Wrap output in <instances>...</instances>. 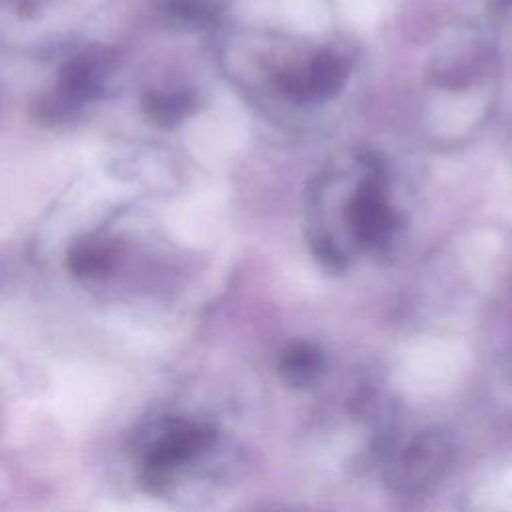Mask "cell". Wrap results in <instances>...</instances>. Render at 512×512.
Here are the masks:
<instances>
[{
  "label": "cell",
  "instance_id": "1",
  "mask_svg": "<svg viewBox=\"0 0 512 512\" xmlns=\"http://www.w3.org/2000/svg\"><path fill=\"white\" fill-rule=\"evenodd\" d=\"M348 220L360 242L378 246L388 240L394 220L388 204L384 202L382 182L376 170H372L368 180L352 198L348 206Z\"/></svg>",
  "mask_w": 512,
  "mask_h": 512
},
{
  "label": "cell",
  "instance_id": "2",
  "mask_svg": "<svg viewBox=\"0 0 512 512\" xmlns=\"http://www.w3.org/2000/svg\"><path fill=\"white\" fill-rule=\"evenodd\" d=\"M112 52L102 46H90L70 58L60 70V90L76 104L100 96L110 74Z\"/></svg>",
  "mask_w": 512,
  "mask_h": 512
},
{
  "label": "cell",
  "instance_id": "3",
  "mask_svg": "<svg viewBox=\"0 0 512 512\" xmlns=\"http://www.w3.org/2000/svg\"><path fill=\"white\" fill-rule=\"evenodd\" d=\"M116 246L110 240L88 238L78 242L68 254V266L82 278H106L116 264Z\"/></svg>",
  "mask_w": 512,
  "mask_h": 512
},
{
  "label": "cell",
  "instance_id": "4",
  "mask_svg": "<svg viewBox=\"0 0 512 512\" xmlns=\"http://www.w3.org/2000/svg\"><path fill=\"white\" fill-rule=\"evenodd\" d=\"M346 76V68L340 56L332 52H320L312 58L308 68L302 72L310 100L336 92Z\"/></svg>",
  "mask_w": 512,
  "mask_h": 512
},
{
  "label": "cell",
  "instance_id": "5",
  "mask_svg": "<svg viewBox=\"0 0 512 512\" xmlns=\"http://www.w3.org/2000/svg\"><path fill=\"white\" fill-rule=\"evenodd\" d=\"M196 98L190 90H170V92H148L144 98L146 114L158 126H176L194 108Z\"/></svg>",
  "mask_w": 512,
  "mask_h": 512
},
{
  "label": "cell",
  "instance_id": "6",
  "mask_svg": "<svg viewBox=\"0 0 512 512\" xmlns=\"http://www.w3.org/2000/svg\"><path fill=\"white\" fill-rule=\"evenodd\" d=\"M162 10L170 20L184 26H206L216 18L210 0H162Z\"/></svg>",
  "mask_w": 512,
  "mask_h": 512
},
{
  "label": "cell",
  "instance_id": "7",
  "mask_svg": "<svg viewBox=\"0 0 512 512\" xmlns=\"http://www.w3.org/2000/svg\"><path fill=\"white\" fill-rule=\"evenodd\" d=\"M44 2H46V0H16V6H18V10H20L22 14L32 16L34 12L42 10Z\"/></svg>",
  "mask_w": 512,
  "mask_h": 512
},
{
  "label": "cell",
  "instance_id": "8",
  "mask_svg": "<svg viewBox=\"0 0 512 512\" xmlns=\"http://www.w3.org/2000/svg\"><path fill=\"white\" fill-rule=\"evenodd\" d=\"M498 2V6L500 8H508V6H512V0H496Z\"/></svg>",
  "mask_w": 512,
  "mask_h": 512
}]
</instances>
